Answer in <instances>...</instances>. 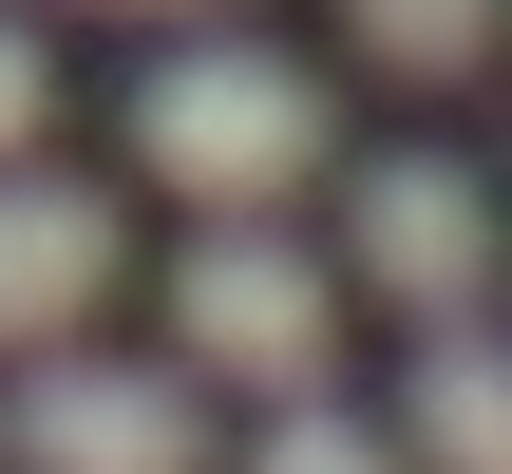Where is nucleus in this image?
<instances>
[{
	"mask_svg": "<svg viewBox=\"0 0 512 474\" xmlns=\"http://www.w3.org/2000/svg\"><path fill=\"white\" fill-rule=\"evenodd\" d=\"M133 171L190 190V209H285L323 171V76L247 19H190L152 76H133Z\"/></svg>",
	"mask_w": 512,
	"mask_h": 474,
	"instance_id": "nucleus-1",
	"label": "nucleus"
},
{
	"mask_svg": "<svg viewBox=\"0 0 512 474\" xmlns=\"http://www.w3.org/2000/svg\"><path fill=\"white\" fill-rule=\"evenodd\" d=\"M171 361H190V380H247V399H323V361H342V285H323L266 209H209L190 266H171Z\"/></svg>",
	"mask_w": 512,
	"mask_h": 474,
	"instance_id": "nucleus-2",
	"label": "nucleus"
},
{
	"mask_svg": "<svg viewBox=\"0 0 512 474\" xmlns=\"http://www.w3.org/2000/svg\"><path fill=\"white\" fill-rule=\"evenodd\" d=\"M0 474H209L190 361H95V342L0 361Z\"/></svg>",
	"mask_w": 512,
	"mask_h": 474,
	"instance_id": "nucleus-3",
	"label": "nucleus"
},
{
	"mask_svg": "<svg viewBox=\"0 0 512 474\" xmlns=\"http://www.w3.org/2000/svg\"><path fill=\"white\" fill-rule=\"evenodd\" d=\"M342 266H361L399 323H475V304H494V190H475L456 152H380V171L342 190Z\"/></svg>",
	"mask_w": 512,
	"mask_h": 474,
	"instance_id": "nucleus-4",
	"label": "nucleus"
},
{
	"mask_svg": "<svg viewBox=\"0 0 512 474\" xmlns=\"http://www.w3.org/2000/svg\"><path fill=\"white\" fill-rule=\"evenodd\" d=\"M114 266H133L114 190H95V171H38V152H0V361L76 342V323L114 304Z\"/></svg>",
	"mask_w": 512,
	"mask_h": 474,
	"instance_id": "nucleus-5",
	"label": "nucleus"
},
{
	"mask_svg": "<svg viewBox=\"0 0 512 474\" xmlns=\"http://www.w3.org/2000/svg\"><path fill=\"white\" fill-rule=\"evenodd\" d=\"M399 437H418V474H512V342L494 323H418Z\"/></svg>",
	"mask_w": 512,
	"mask_h": 474,
	"instance_id": "nucleus-6",
	"label": "nucleus"
},
{
	"mask_svg": "<svg viewBox=\"0 0 512 474\" xmlns=\"http://www.w3.org/2000/svg\"><path fill=\"white\" fill-rule=\"evenodd\" d=\"M342 38H361L380 76H418V95H437V76H475V57L512 38V0H342Z\"/></svg>",
	"mask_w": 512,
	"mask_h": 474,
	"instance_id": "nucleus-7",
	"label": "nucleus"
},
{
	"mask_svg": "<svg viewBox=\"0 0 512 474\" xmlns=\"http://www.w3.org/2000/svg\"><path fill=\"white\" fill-rule=\"evenodd\" d=\"M247 474H418V437H399V418H342V399H285V418L247 437Z\"/></svg>",
	"mask_w": 512,
	"mask_h": 474,
	"instance_id": "nucleus-8",
	"label": "nucleus"
},
{
	"mask_svg": "<svg viewBox=\"0 0 512 474\" xmlns=\"http://www.w3.org/2000/svg\"><path fill=\"white\" fill-rule=\"evenodd\" d=\"M38 114H57V57H38V19H0V152H38Z\"/></svg>",
	"mask_w": 512,
	"mask_h": 474,
	"instance_id": "nucleus-9",
	"label": "nucleus"
},
{
	"mask_svg": "<svg viewBox=\"0 0 512 474\" xmlns=\"http://www.w3.org/2000/svg\"><path fill=\"white\" fill-rule=\"evenodd\" d=\"M114 19H228V0H114Z\"/></svg>",
	"mask_w": 512,
	"mask_h": 474,
	"instance_id": "nucleus-10",
	"label": "nucleus"
}]
</instances>
